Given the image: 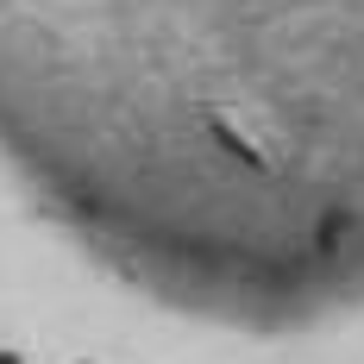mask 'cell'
I'll list each match as a JSON object with an SVG mask.
<instances>
[{
	"mask_svg": "<svg viewBox=\"0 0 364 364\" xmlns=\"http://www.w3.org/2000/svg\"><path fill=\"white\" fill-rule=\"evenodd\" d=\"M0 364H26V358H19V352H0Z\"/></svg>",
	"mask_w": 364,
	"mask_h": 364,
	"instance_id": "1",
	"label": "cell"
}]
</instances>
